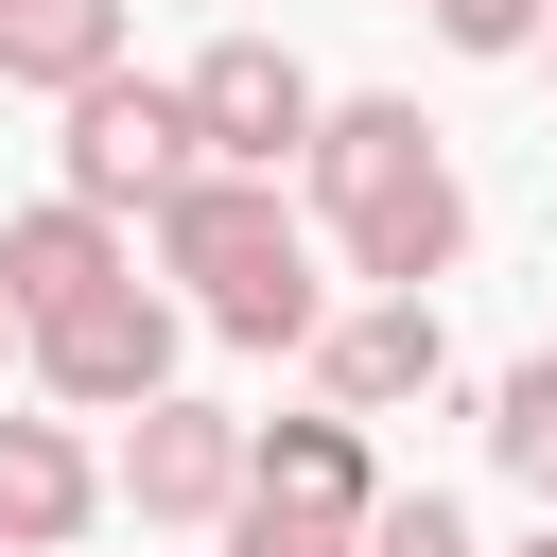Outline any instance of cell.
<instances>
[{"label": "cell", "instance_id": "cell-1", "mask_svg": "<svg viewBox=\"0 0 557 557\" xmlns=\"http://www.w3.org/2000/svg\"><path fill=\"white\" fill-rule=\"evenodd\" d=\"M296 226H331L348 278L383 296H435L470 261V174L435 157V122L400 87H313V139H296Z\"/></svg>", "mask_w": 557, "mask_h": 557}, {"label": "cell", "instance_id": "cell-2", "mask_svg": "<svg viewBox=\"0 0 557 557\" xmlns=\"http://www.w3.org/2000/svg\"><path fill=\"white\" fill-rule=\"evenodd\" d=\"M139 226H157V278H191V313H209L226 348H296V331L331 313L313 226L278 209V174H209V157H191V174H174Z\"/></svg>", "mask_w": 557, "mask_h": 557}, {"label": "cell", "instance_id": "cell-3", "mask_svg": "<svg viewBox=\"0 0 557 557\" xmlns=\"http://www.w3.org/2000/svg\"><path fill=\"white\" fill-rule=\"evenodd\" d=\"M174 296L122 261V278H87V296H52V313H17V366L52 383V418H122V400H157L174 383Z\"/></svg>", "mask_w": 557, "mask_h": 557}, {"label": "cell", "instance_id": "cell-4", "mask_svg": "<svg viewBox=\"0 0 557 557\" xmlns=\"http://www.w3.org/2000/svg\"><path fill=\"white\" fill-rule=\"evenodd\" d=\"M174 104H191V157H209V174H296V139H313V70H296L261 17H226V35L174 70Z\"/></svg>", "mask_w": 557, "mask_h": 557}, {"label": "cell", "instance_id": "cell-5", "mask_svg": "<svg viewBox=\"0 0 557 557\" xmlns=\"http://www.w3.org/2000/svg\"><path fill=\"white\" fill-rule=\"evenodd\" d=\"M52 122H70L52 157H70L87 209H157V191L191 174V104H174V70H122V52H104L87 87H52Z\"/></svg>", "mask_w": 557, "mask_h": 557}, {"label": "cell", "instance_id": "cell-6", "mask_svg": "<svg viewBox=\"0 0 557 557\" xmlns=\"http://www.w3.org/2000/svg\"><path fill=\"white\" fill-rule=\"evenodd\" d=\"M226 487H244V418H226V400H191V383L122 400V470H104V505H139V540H209Z\"/></svg>", "mask_w": 557, "mask_h": 557}, {"label": "cell", "instance_id": "cell-7", "mask_svg": "<svg viewBox=\"0 0 557 557\" xmlns=\"http://www.w3.org/2000/svg\"><path fill=\"white\" fill-rule=\"evenodd\" d=\"M296 348H313V400H348V418H400V400H435V383H453L435 296H383V278H366V296H331Z\"/></svg>", "mask_w": 557, "mask_h": 557}, {"label": "cell", "instance_id": "cell-8", "mask_svg": "<svg viewBox=\"0 0 557 557\" xmlns=\"http://www.w3.org/2000/svg\"><path fill=\"white\" fill-rule=\"evenodd\" d=\"M87 522H104V453L70 418H0V540L17 557H70Z\"/></svg>", "mask_w": 557, "mask_h": 557}, {"label": "cell", "instance_id": "cell-9", "mask_svg": "<svg viewBox=\"0 0 557 557\" xmlns=\"http://www.w3.org/2000/svg\"><path fill=\"white\" fill-rule=\"evenodd\" d=\"M139 244H122V209H87V191H35V209H0V296L17 313H52V296H87V278H122Z\"/></svg>", "mask_w": 557, "mask_h": 557}, {"label": "cell", "instance_id": "cell-10", "mask_svg": "<svg viewBox=\"0 0 557 557\" xmlns=\"http://www.w3.org/2000/svg\"><path fill=\"white\" fill-rule=\"evenodd\" d=\"M244 487H278V505H331V522H366V418L348 400H313V418H244Z\"/></svg>", "mask_w": 557, "mask_h": 557}, {"label": "cell", "instance_id": "cell-11", "mask_svg": "<svg viewBox=\"0 0 557 557\" xmlns=\"http://www.w3.org/2000/svg\"><path fill=\"white\" fill-rule=\"evenodd\" d=\"M104 52H122V0H0V87L52 104V87H87Z\"/></svg>", "mask_w": 557, "mask_h": 557}, {"label": "cell", "instance_id": "cell-12", "mask_svg": "<svg viewBox=\"0 0 557 557\" xmlns=\"http://www.w3.org/2000/svg\"><path fill=\"white\" fill-rule=\"evenodd\" d=\"M487 470H505V487H540V505H557V348H522V366H505V383H487Z\"/></svg>", "mask_w": 557, "mask_h": 557}, {"label": "cell", "instance_id": "cell-13", "mask_svg": "<svg viewBox=\"0 0 557 557\" xmlns=\"http://www.w3.org/2000/svg\"><path fill=\"white\" fill-rule=\"evenodd\" d=\"M348 557H487V540H470V505H453V487H366Z\"/></svg>", "mask_w": 557, "mask_h": 557}, {"label": "cell", "instance_id": "cell-14", "mask_svg": "<svg viewBox=\"0 0 557 557\" xmlns=\"http://www.w3.org/2000/svg\"><path fill=\"white\" fill-rule=\"evenodd\" d=\"M209 540H226V557H348V522H331V505H278V487H226Z\"/></svg>", "mask_w": 557, "mask_h": 557}, {"label": "cell", "instance_id": "cell-15", "mask_svg": "<svg viewBox=\"0 0 557 557\" xmlns=\"http://www.w3.org/2000/svg\"><path fill=\"white\" fill-rule=\"evenodd\" d=\"M435 35H453L470 70H505V52H540V0H435Z\"/></svg>", "mask_w": 557, "mask_h": 557}, {"label": "cell", "instance_id": "cell-16", "mask_svg": "<svg viewBox=\"0 0 557 557\" xmlns=\"http://www.w3.org/2000/svg\"><path fill=\"white\" fill-rule=\"evenodd\" d=\"M0 366H17V296H0Z\"/></svg>", "mask_w": 557, "mask_h": 557}, {"label": "cell", "instance_id": "cell-17", "mask_svg": "<svg viewBox=\"0 0 557 557\" xmlns=\"http://www.w3.org/2000/svg\"><path fill=\"white\" fill-rule=\"evenodd\" d=\"M157 557H191V540H157ZM209 557H226V540H209Z\"/></svg>", "mask_w": 557, "mask_h": 557}, {"label": "cell", "instance_id": "cell-18", "mask_svg": "<svg viewBox=\"0 0 557 557\" xmlns=\"http://www.w3.org/2000/svg\"><path fill=\"white\" fill-rule=\"evenodd\" d=\"M540 52H557V0H540Z\"/></svg>", "mask_w": 557, "mask_h": 557}, {"label": "cell", "instance_id": "cell-19", "mask_svg": "<svg viewBox=\"0 0 557 557\" xmlns=\"http://www.w3.org/2000/svg\"><path fill=\"white\" fill-rule=\"evenodd\" d=\"M522 557H557V522H540V540H522Z\"/></svg>", "mask_w": 557, "mask_h": 557}, {"label": "cell", "instance_id": "cell-20", "mask_svg": "<svg viewBox=\"0 0 557 557\" xmlns=\"http://www.w3.org/2000/svg\"><path fill=\"white\" fill-rule=\"evenodd\" d=\"M0 557H17V540H0Z\"/></svg>", "mask_w": 557, "mask_h": 557}, {"label": "cell", "instance_id": "cell-21", "mask_svg": "<svg viewBox=\"0 0 557 557\" xmlns=\"http://www.w3.org/2000/svg\"><path fill=\"white\" fill-rule=\"evenodd\" d=\"M209 17H226V0H209Z\"/></svg>", "mask_w": 557, "mask_h": 557}]
</instances>
